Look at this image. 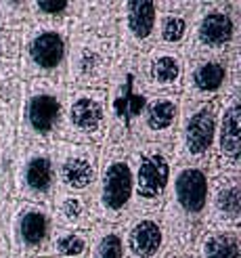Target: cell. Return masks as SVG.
Returning a JSON list of instances; mask_svg holds the SVG:
<instances>
[{"mask_svg": "<svg viewBox=\"0 0 241 258\" xmlns=\"http://www.w3.org/2000/svg\"><path fill=\"white\" fill-rule=\"evenodd\" d=\"M172 204L187 221H199L208 210L210 178L201 166L187 164L176 170L174 180L170 183Z\"/></svg>", "mask_w": 241, "mask_h": 258, "instance_id": "obj_6", "label": "cell"}, {"mask_svg": "<svg viewBox=\"0 0 241 258\" xmlns=\"http://www.w3.org/2000/svg\"><path fill=\"white\" fill-rule=\"evenodd\" d=\"M55 176L61 187L73 196L93 189L99 176V158L95 147L73 143L61 145L57 151Z\"/></svg>", "mask_w": 241, "mask_h": 258, "instance_id": "obj_5", "label": "cell"}, {"mask_svg": "<svg viewBox=\"0 0 241 258\" xmlns=\"http://www.w3.org/2000/svg\"><path fill=\"white\" fill-rule=\"evenodd\" d=\"M97 212L107 223H118L128 216L134 200L132 162L120 149L105 153L97 176Z\"/></svg>", "mask_w": 241, "mask_h": 258, "instance_id": "obj_2", "label": "cell"}, {"mask_svg": "<svg viewBox=\"0 0 241 258\" xmlns=\"http://www.w3.org/2000/svg\"><path fill=\"white\" fill-rule=\"evenodd\" d=\"M229 80V66L220 57H204L187 76V97L191 103L212 101Z\"/></svg>", "mask_w": 241, "mask_h": 258, "instance_id": "obj_11", "label": "cell"}, {"mask_svg": "<svg viewBox=\"0 0 241 258\" xmlns=\"http://www.w3.org/2000/svg\"><path fill=\"white\" fill-rule=\"evenodd\" d=\"M61 118H63V99L59 90L50 84L34 86L28 95L23 111L28 133L44 141L61 126Z\"/></svg>", "mask_w": 241, "mask_h": 258, "instance_id": "obj_7", "label": "cell"}, {"mask_svg": "<svg viewBox=\"0 0 241 258\" xmlns=\"http://www.w3.org/2000/svg\"><path fill=\"white\" fill-rule=\"evenodd\" d=\"M126 11V30L136 44H145L155 34L157 5L153 3H128Z\"/></svg>", "mask_w": 241, "mask_h": 258, "instance_id": "obj_20", "label": "cell"}, {"mask_svg": "<svg viewBox=\"0 0 241 258\" xmlns=\"http://www.w3.org/2000/svg\"><path fill=\"white\" fill-rule=\"evenodd\" d=\"M88 250V237L80 231H59L53 235L50 241V252L61 256V258H80L84 256V252Z\"/></svg>", "mask_w": 241, "mask_h": 258, "instance_id": "obj_23", "label": "cell"}, {"mask_svg": "<svg viewBox=\"0 0 241 258\" xmlns=\"http://www.w3.org/2000/svg\"><path fill=\"white\" fill-rule=\"evenodd\" d=\"M218 128V107L214 101L191 103L183 113L181 122V151L183 158L199 166L206 162L214 149Z\"/></svg>", "mask_w": 241, "mask_h": 258, "instance_id": "obj_4", "label": "cell"}, {"mask_svg": "<svg viewBox=\"0 0 241 258\" xmlns=\"http://www.w3.org/2000/svg\"><path fill=\"white\" fill-rule=\"evenodd\" d=\"M63 137L73 145H91L105 137L109 128L107 95L97 88H80L63 107Z\"/></svg>", "mask_w": 241, "mask_h": 258, "instance_id": "obj_3", "label": "cell"}, {"mask_svg": "<svg viewBox=\"0 0 241 258\" xmlns=\"http://www.w3.org/2000/svg\"><path fill=\"white\" fill-rule=\"evenodd\" d=\"M164 225L155 216H138L126 229L124 254L128 258H157L164 250Z\"/></svg>", "mask_w": 241, "mask_h": 258, "instance_id": "obj_14", "label": "cell"}, {"mask_svg": "<svg viewBox=\"0 0 241 258\" xmlns=\"http://www.w3.org/2000/svg\"><path fill=\"white\" fill-rule=\"evenodd\" d=\"M57 214L61 225L65 227H80L86 223L88 216V206L82 196H73V193H65L57 202Z\"/></svg>", "mask_w": 241, "mask_h": 258, "instance_id": "obj_25", "label": "cell"}, {"mask_svg": "<svg viewBox=\"0 0 241 258\" xmlns=\"http://www.w3.org/2000/svg\"><path fill=\"white\" fill-rule=\"evenodd\" d=\"M69 9L67 3H61V0H42V3H36V11L42 13L46 17H59Z\"/></svg>", "mask_w": 241, "mask_h": 258, "instance_id": "obj_26", "label": "cell"}, {"mask_svg": "<svg viewBox=\"0 0 241 258\" xmlns=\"http://www.w3.org/2000/svg\"><path fill=\"white\" fill-rule=\"evenodd\" d=\"M109 48L101 40H88L71 53V76L84 86L99 84L107 78Z\"/></svg>", "mask_w": 241, "mask_h": 258, "instance_id": "obj_15", "label": "cell"}, {"mask_svg": "<svg viewBox=\"0 0 241 258\" xmlns=\"http://www.w3.org/2000/svg\"><path fill=\"white\" fill-rule=\"evenodd\" d=\"M17 235L25 248H30V250L40 248L50 235L48 214L42 208H38V206L23 208V212L19 214V221H17Z\"/></svg>", "mask_w": 241, "mask_h": 258, "instance_id": "obj_19", "label": "cell"}, {"mask_svg": "<svg viewBox=\"0 0 241 258\" xmlns=\"http://www.w3.org/2000/svg\"><path fill=\"white\" fill-rule=\"evenodd\" d=\"M189 28H191V23H189L187 13H181V11L164 13L159 19V42L164 44V48L179 46L187 40Z\"/></svg>", "mask_w": 241, "mask_h": 258, "instance_id": "obj_22", "label": "cell"}, {"mask_svg": "<svg viewBox=\"0 0 241 258\" xmlns=\"http://www.w3.org/2000/svg\"><path fill=\"white\" fill-rule=\"evenodd\" d=\"M181 120V103L172 95H155L147 99L145 109L141 113L143 133L153 139L151 143H164L172 139Z\"/></svg>", "mask_w": 241, "mask_h": 258, "instance_id": "obj_10", "label": "cell"}, {"mask_svg": "<svg viewBox=\"0 0 241 258\" xmlns=\"http://www.w3.org/2000/svg\"><path fill=\"white\" fill-rule=\"evenodd\" d=\"M134 176L132 206L141 212H153L166 200L172 180L174 156L164 143H145L130 158Z\"/></svg>", "mask_w": 241, "mask_h": 258, "instance_id": "obj_1", "label": "cell"}, {"mask_svg": "<svg viewBox=\"0 0 241 258\" xmlns=\"http://www.w3.org/2000/svg\"><path fill=\"white\" fill-rule=\"evenodd\" d=\"M134 84H136V74L128 72L116 86V93H113V99H111L113 118L118 120L120 126H126V128H130L136 120H141V113L147 103L143 93H136Z\"/></svg>", "mask_w": 241, "mask_h": 258, "instance_id": "obj_18", "label": "cell"}, {"mask_svg": "<svg viewBox=\"0 0 241 258\" xmlns=\"http://www.w3.org/2000/svg\"><path fill=\"white\" fill-rule=\"evenodd\" d=\"M239 101L231 99L229 105L222 109L218 115V128H216V151H218V160L231 168L233 172L239 166V156H241V135H239Z\"/></svg>", "mask_w": 241, "mask_h": 258, "instance_id": "obj_16", "label": "cell"}, {"mask_svg": "<svg viewBox=\"0 0 241 258\" xmlns=\"http://www.w3.org/2000/svg\"><path fill=\"white\" fill-rule=\"evenodd\" d=\"M208 208L212 210L214 221L220 223L224 229L231 231L237 229L239 216H241V187L237 172L224 174L210 183V196H208Z\"/></svg>", "mask_w": 241, "mask_h": 258, "instance_id": "obj_13", "label": "cell"}, {"mask_svg": "<svg viewBox=\"0 0 241 258\" xmlns=\"http://www.w3.org/2000/svg\"><path fill=\"white\" fill-rule=\"evenodd\" d=\"M65 36L57 28H36L25 46L28 63L38 74L55 72L65 59Z\"/></svg>", "mask_w": 241, "mask_h": 258, "instance_id": "obj_12", "label": "cell"}, {"mask_svg": "<svg viewBox=\"0 0 241 258\" xmlns=\"http://www.w3.org/2000/svg\"><path fill=\"white\" fill-rule=\"evenodd\" d=\"M235 40V17L224 7H208L195 23L193 44L206 57L220 55Z\"/></svg>", "mask_w": 241, "mask_h": 258, "instance_id": "obj_8", "label": "cell"}, {"mask_svg": "<svg viewBox=\"0 0 241 258\" xmlns=\"http://www.w3.org/2000/svg\"><path fill=\"white\" fill-rule=\"evenodd\" d=\"M93 258H124V237L118 229H99L93 239Z\"/></svg>", "mask_w": 241, "mask_h": 258, "instance_id": "obj_24", "label": "cell"}, {"mask_svg": "<svg viewBox=\"0 0 241 258\" xmlns=\"http://www.w3.org/2000/svg\"><path fill=\"white\" fill-rule=\"evenodd\" d=\"M185 78L183 57L172 48H153L141 63V80L149 90H176Z\"/></svg>", "mask_w": 241, "mask_h": 258, "instance_id": "obj_9", "label": "cell"}, {"mask_svg": "<svg viewBox=\"0 0 241 258\" xmlns=\"http://www.w3.org/2000/svg\"><path fill=\"white\" fill-rule=\"evenodd\" d=\"M204 258H239V237L235 231L220 229L212 231L201 243Z\"/></svg>", "mask_w": 241, "mask_h": 258, "instance_id": "obj_21", "label": "cell"}, {"mask_svg": "<svg viewBox=\"0 0 241 258\" xmlns=\"http://www.w3.org/2000/svg\"><path fill=\"white\" fill-rule=\"evenodd\" d=\"M21 187L30 198L50 196L55 185V162L44 149H34L21 164Z\"/></svg>", "mask_w": 241, "mask_h": 258, "instance_id": "obj_17", "label": "cell"}]
</instances>
